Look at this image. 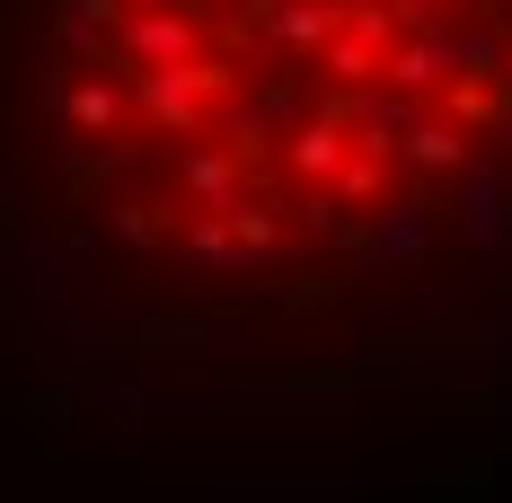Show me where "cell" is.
<instances>
[{"label": "cell", "mask_w": 512, "mask_h": 503, "mask_svg": "<svg viewBox=\"0 0 512 503\" xmlns=\"http://www.w3.org/2000/svg\"><path fill=\"white\" fill-rule=\"evenodd\" d=\"M265 36L292 53V62H318V53L345 36V0H274V18H265Z\"/></svg>", "instance_id": "obj_4"}, {"label": "cell", "mask_w": 512, "mask_h": 503, "mask_svg": "<svg viewBox=\"0 0 512 503\" xmlns=\"http://www.w3.org/2000/svg\"><path fill=\"white\" fill-rule=\"evenodd\" d=\"M124 62L133 71H168V62H204V18H186V9H124V27H115V45H106L98 71L124 80Z\"/></svg>", "instance_id": "obj_2"}, {"label": "cell", "mask_w": 512, "mask_h": 503, "mask_svg": "<svg viewBox=\"0 0 512 503\" xmlns=\"http://www.w3.org/2000/svg\"><path fill=\"white\" fill-rule=\"evenodd\" d=\"M504 80H512V45H504Z\"/></svg>", "instance_id": "obj_21"}, {"label": "cell", "mask_w": 512, "mask_h": 503, "mask_svg": "<svg viewBox=\"0 0 512 503\" xmlns=\"http://www.w3.org/2000/svg\"><path fill=\"white\" fill-rule=\"evenodd\" d=\"M177 256H186V265H204V274H239V265H248L239 239H230V212H195V221L177 230Z\"/></svg>", "instance_id": "obj_10"}, {"label": "cell", "mask_w": 512, "mask_h": 503, "mask_svg": "<svg viewBox=\"0 0 512 503\" xmlns=\"http://www.w3.org/2000/svg\"><path fill=\"white\" fill-rule=\"evenodd\" d=\"M106 239H115V248H168V239H177V203H115V212H106Z\"/></svg>", "instance_id": "obj_11"}, {"label": "cell", "mask_w": 512, "mask_h": 503, "mask_svg": "<svg viewBox=\"0 0 512 503\" xmlns=\"http://www.w3.org/2000/svg\"><path fill=\"white\" fill-rule=\"evenodd\" d=\"M442 36H407V45H389V62H380V80L398 89V98H424V89H442Z\"/></svg>", "instance_id": "obj_9"}, {"label": "cell", "mask_w": 512, "mask_h": 503, "mask_svg": "<svg viewBox=\"0 0 512 503\" xmlns=\"http://www.w3.org/2000/svg\"><path fill=\"white\" fill-rule=\"evenodd\" d=\"M380 186H389V168H380V159H345V177H336V203L354 212V203H371Z\"/></svg>", "instance_id": "obj_19"}, {"label": "cell", "mask_w": 512, "mask_h": 503, "mask_svg": "<svg viewBox=\"0 0 512 503\" xmlns=\"http://www.w3.org/2000/svg\"><path fill=\"white\" fill-rule=\"evenodd\" d=\"M177 195L204 203V212H239L248 203V159L230 151V142H186L177 151Z\"/></svg>", "instance_id": "obj_3"}, {"label": "cell", "mask_w": 512, "mask_h": 503, "mask_svg": "<svg viewBox=\"0 0 512 503\" xmlns=\"http://www.w3.org/2000/svg\"><path fill=\"white\" fill-rule=\"evenodd\" d=\"M442 124H512V89L504 80H451L442 89Z\"/></svg>", "instance_id": "obj_13"}, {"label": "cell", "mask_w": 512, "mask_h": 503, "mask_svg": "<svg viewBox=\"0 0 512 503\" xmlns=\"http://www.w3.org/2000/svg\"><path fill=\"white\" fill-rule=\"evenodd\" d=\"M124 9H151V0H124Z\"/></svg>", "instance_id": "obj_22"}, {"label": "cell", "mask_w": 512, "mask_h": 503, "mask_svg": "<svg viewBox=\"0 0 512 503\" xmlns=\"http://www.w3.org/2000/svg\"><path fill=\"white\" fill-rule=\"evenodd\" d=\"M115 27H124V0H62V9H53V45L89 53V62H106Z\"/></svg>", "instance_id": "obj_7"}, {"label": "cell", "mask_w": 512, "mask_h": 503, "mask_svg": "<svg viewBox=\"0 0 512 503\" xmlns=\"http://www.w3.org/2000/svg\"><path fill=\"white\" fill-rule=\"evenodd\" d=\"M248 89H239V71L221 62V53H204V62H168V71H133V115L142 124H159L168 142H212V106H239Z\"/></svg>", "instance_id": "obj_1"}, {"label": "cell", "mask_w": 512, "mask_h": 503, "mask_svg": "<svg viewBox=\"0 0 512 503\" xmlns=\"http://www.w3.org/2000/svg\"><path fill=\"white\" fill-rule=\"evenodd\" d=\"M345 36H362L371 53L407 45V36H398V18H389V0H345Z\"/></svg>", "instance_id": "obj_18"}, {"label": "cell", "mask_w": 512, "mask_h": 503, "mask_svg": "<svg viewBox=\"0 0 512 503\" xmlns=\"http://www.w3.org/2000/svg\"><path fill=\"white\" fill-rule=\"evenodd\" d=\"M398 159H407L415 177H451V168H468V133L442 124V115H415L407 142H398Z\"/></svg>", "instance_id": "obj_8"}, {"label": "cell", "mask_w": 512, "mask_h": 503, "mask_svg": "<svg viewBox=\"0 0 512 503\" xmlns=\"http://www.w3.org/2000/svg\"><path fill=\"white\" fill-rule=\"evenodd\" d=\"M159 9H186V18H204V9H212V0H159Z\"/></svg>", "instance_id": "obj_20"}, {"label": "cell", "mask_w": 512, "mask_h": 503, "mask_svg": "<svg viewBox=\"0 0 512 503\" xmlns=\"http://www.w3.org/2000/svg\"><path fill=\"white\" fill-rule=\"evenodd\" d=\"M292 221H301V239H318V248H345V239H354V221H345V203H336V186H301V203H292Z\"/></svg>", "instance_id": "obj_17"}, {"label": "cell", "mask_w": 512, "mask_h": 503, "mask_svg": "<svg viewBox=\"0 0 512 503\" xmlns=\"http://www.w3.org/2000/svg\"><path fill=\"white\" fill-rule=\"evenodd\" d=\"M380 62H389V53H371V45H362V36H336V45L318 53L309 71H327V89H345V98H362V89L380 80Z\"/></svg>", "instance_id": "obj_16"}, {"label": "cell", "mask_w": 512, "mask_h": 503, "mask_svg": "<svg viewBox=\"0 0 512 503\" xmlns=\"http://www.w3.org/2000/svg\"><path fill=\"white\" fill-rule=\"evenodd\" d=\"M230 239H239V256L256 265V256H274L283 239H292V221H283V203H274V195H248L239 212H230Z\"/></svg>", "instance_id": "obj_15"}, {"label": "cell", "mask_w": 512, "mask_h": 503, "mask_svg": "<svg viewBox=\"0 0 512 503\" xmlns=\"http://www.w3.org/2000/svg\"><path fill=\"white\" fill-rule=\"evenodd\" d=\"M433 248V195L380 203V256H424Z\"/></svg>", "instance_id": "obj_12"}, {"label": "cell", "mask_w": 512, "mask_h": 503, "mask_svg": "<svg viewBox=\"0 0 512 503\" xmlns=\"http://www.w3.org/2000/svg\"><path fill=\"white\" fill-rule=\"evenodd\" d=\"M345 159H354V133H336V124H309L301 115V124L283 133V168H292L301 186H336Z\"/></svg>", "instance_id": "obj_6"}, {"label": "cell", "mask_w": 512, "mask_h": 503, "mask_svg": "<svg viewBox=\"0 0 512 503\" xmlns=\"http://www.w3.org/2000/svg\"><path fill=\"white\" fill-rule=\"evenodd\" d=\"M62 115L89 133V142H115L124 124H133V89L115 80V71H89V80H71V98H62Z\"/></svg>", "instance_id": "obj_5"}, {"label": "cell", "mask_w": 512, "mask_h": 503, "mask_svg": "<svg viewBox=\"0 0 512 503\" xmlns=\"http://www.w3.org/2000/svg\"><path fill=\"white\" fill-rule=\"evenodd\" d=\"M442 62L460 80H504V36L495 27H442Z\"/></svg>", "instance_id": "obj_14"}, {"label": "cell", "mask_w": 512, "mask_h": 503, "mask_svg": "<svg viewBox=\"0 0 512 503\" xmlns=\"http://www.w3.org/2000/svg\"><path fill=\"white\" fill-rule=\"evenodd\" d=\"M433 9H442V0H433Z\"/></svg>", "instance_id": "obj_23"}]
</instances>
